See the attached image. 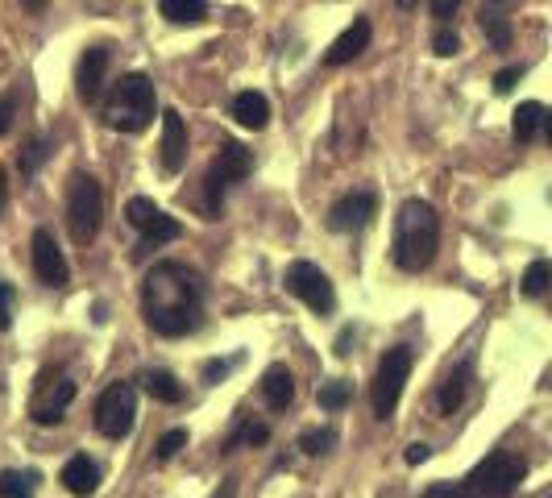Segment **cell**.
<instances>
[{
	"instance_id": "1",
	"label": "cell",
	"mask_w": 552,
	"mask_h": 498,
	"mask_svg": "<svg viewBox=\"0 0 552 498\" xmlns=\"http://www.w3.org/2000/svg\"><path fill=\"white\" fill-rule=\"evenodd\" d=\"M142 316L158 337H187L200 324V274L187 262H158L142 279Z\"/></svg>"
},
{
	"instance_id": "2",
	"label": "cell",
	"mask_w": 552,
	"mask_h": 498,
	"mask_svg": "<svg viewBox=\"0 0 552 498\" xmlns=\"http://www.w3.org/2000/svg\"><path fill=\"white\" fill-rule=\"evenodd\" d=\"M440 245V216L428 200H403L395 216V237H391V258L399 270L420 274L432 266Z\"/></svg>"
},
{
	"instance_id": "3",
	"label": "cell",
	"mask_w": 552,
	"mask_h": 498,
	"mask_svg": "<svg viewBox=\"0 0 552 498\" xmlns=\"http://www.w3.org/2000/svg\"><path fill=\"white\" fill-rule=\"evenodd\" d=\"M154 117H158V96L150 75L125 71L104 96V125L117 133H146Z\"/></svg>"
},
{
	"instance_id": "4",
	"label": "cell",
	"mask_w": 552,
	"mask_h": 498,
	"mask_svg": "<svg viewBox=\"0 0 552 498\" xmlns=\"http://www.w3.org/2000/svg\"><path fill=\"white\" fill-rule=\"evenodd\" d=\"M523 478H528V461L507 449H494L490 457H482L474 465V474L465 478V486H469V498H511Z\"/></svg>"
},
{
	"instance_id": "5",
	"label": "cell",
	"mask_w": 552,
	"mask_h": 498,
	"mask_svg": "<svg viewBox=\"0 0 552 498\" xmlns=\"http://www.w3.org/2000/svg\"><path fill=\"white\" fill-rule=\"evenodd\" d=\"M411 366H416V353L407 345H395L382 353V362L374 370V382H370V407H374V420H391L399 399H403V386L411 378Z\"/></svg>"
},
{
	"instance_id": "6",
	"label": "cell",
	"mask_w": 552,
	"mask_h": 498,
	"mask_svg": "<svg viewBox=\"0 0 552 498\" xmlns=\"http://www.w3.org/2000/svg\"><path fill=\"white\" fill-rule=\"evenodd\" d=\"M250 171H254V154H250V146H241V142H225V146H220V154L212 158L208 175H204V212H208V220L220 216L225 191H229L233 183H241Z\"/></svg>"
},
{
	"instance_id": "7",
	"label": "cell",
	"mask_w": 552,
	"mask_h": 498,
	"mask_svg": "<svg viewBox=\"0 0 552 498\" xmlns=\"http://www.w3.org/2000/svg\"><path fill=\"white\" fill-rule=\"evenodd\" d=\"M100 220H104V191L92 175L79 171L67 187V229L75 245H92L100 233Z\"/></svg>"
},
{
	"instance_id": "8",
	"label": "cell",
	"mask_w": 552,
	"mask_h": 498,
	"mask_svg": "<svg viewBox=\"0 0 552 498\" xmlns=\"http://www.w3.org/2000/svg\"><path fill=\"white\" fill-rule=\"evenodd\" d=\"M125 225L142 233V241H137V249H133V258H146L150 249L167 245V241H179V233H183L179 220L167 216V212H162L154 200H146V196L125 200Z\"/></svg>"
},
{
	"instance_id": "9",
	"label": "cell",
	"mask_w": 552,
	"mask_h": 498,
	"mask_svg": "<svg viewBox=\"0 0 552 498\" xmlns=\"http://www.w3.org/2000/svg\"><path fill=\"white\" fill-rule=\"evenodd\" d=\"M133 420H137V386L108 382L96 399V432L104 440H121L133 432Z\"/></svg>"
},
{
	"instance_id": "10",
	"label": "cell",
	"mask_w": 552,
	"mask_h": 498,
	"mask_svg": "<svg viewBox=\"0 0 552 498\" xmlns=\"http://www.w3.org/2000/svg\"><path fill=\"white\" fill-rule=\"evenodd\" d=\"M75 399V382L63 370H42L34 382V395H30V420L42 428H54L63 420V411Z\"/></svg>"
},
{
	"instance_id": "11",
	"label": "cell",
	"mask_w": 552,
	"mask_h": 498,
	"mask_svg": "<svg viewBox=\"0 0 552 498\" xmlns=\"http://www.w3.org/2000/svg\"><path fill=\"white\" fill-rule=\"evenodd\" d=\"M283 283H287V291H291L299 303H308L316 316H328V312L337 308L333 283L324 279V270H320L316 262H291L287 274H283Z\"/></svg>"
},
{
	"instance_id": "12",
	"label": "cell",
	"mask_w": 552,
	"mask_h": 498,
	"mask_svg": "<svg viewBox=\"0 0 552 498\" xmlns=\"http://www.w3.org/2000/svg\"><path fill=\"white\" fill-rule=\"evenodd\" d=\"M374 212H378V196H374V191H349V196H341L333 208H328L324 225L333 229V233H362L374 220Z\"/></svg>"
},
{
	"instance_id": "13",
	"label": "cell",
	"mask_w": 552,
	"mask_h": 498,
	"mask_svg": "<svg viewBox=\"0 0 552 498\" xmlns=\"http://www.w3.org/2000/svg\"><path fill=\"white\" fill-rule=\"evenodd\" d=\"M108 59H113V50H108V46H88L84 54H79V67H75V96H79V104L92 108L104 96Z\"/></svg>"
},
{
	"instance_id": "14",
	"label": "cell",
	"mask_w": 552,
	"mask_h": 498,
	"mask_svg": "<svg viewBox=\"0 0 552 498\" xmlns=\"http://www.w3.org/2000/svg\"><path fill=\"white\" fill-rule=\"evenodd\" d=\"M187 162V125L175 108H162V137H158V171L179 175Z\"/></svg>"
},
{
	"instance_id": "15",
	"label": "cell",
	"mask_w": 552,
	"mask_h": 498,
	"mask_svg": "<svg viewBox=\"0 0 552 498\" xmlns=\"http://www.w3.org/2000/svg\"><path fill=\"white\" fill-rule=\"evenodd\" d=\"M34 274H38L46 287H67V279H71V266L63 258L59 241L50 237V229H38L34 233Z\"/></svg>"
},
{
	"instance_id": "16",
	"label": "cell",
	"mask_w": 552,
	"mask_h": 498,
	"mask_svg": "<svg viewBox=\"0 0 552 498\" xmlns=\"http://www.w3.org/2000/svg\"><path fill=\"white\" fill-rule=\"evenodd\" d=\"M370 38H374V25H370V17H353L345 30L337 34V42L328 46V54H324V67H345V63H353L357 54H362L366 46H370Z\"/></svg>"
},
{
	"instance_id": "17",
	"label": "cell",
	"mask_w": 552,
	"mask_h": 498,
	"mask_svg": "<svg viewBox=\"0 0 552 498\" xmlns=\"http://www.w3.org/2000/svg\"><path fill=\"white\" fill-rule=\"evenodd\" d=\"M469 382H474V362H457V366L445 374V382L436 386V407H440V415H453V411L465 403Z\"/></svg>"
},
{
	"instance_id": "18",
	"label": "cell",
	"mask_w": 552,
	"mask_h": 498,
	"mask_svg": "<svg viewBox=\"0 0 552 498\" xmlns=\"http://www.w3.org/2000/svg\"><path fill=\"white\" fill-rule=\"evenodd\" d=\"M63 486L75 494V498H92L100 490V465L88 457V453H75L67 465H63Z\"/></svg>"
},
{
	"instance_id": "19",
	"label": "cell",
	"mask_w": 552,
	"mask_h": 498,
	"mask_svg": "<svg viewBox=\"0 0 552 498\" xmlns=\"http://www.w3.org/2000/svg\"><path fill=\"white\" fill-rule=\"evenodd\" d=\"M229 113L241 129H266L270 125V100L262 92H237Z\"/></svg>"
},
{
	"instance_id": "20",
	"label": "cell",
	"mask_w": 552,
	"mask_h": 498,
	"mask_svg": "<svg viewBox=\"0 0 552 498\" xmlns=\"http://www.w3.org/2000/svg\"><path fill=\"white\" fill-rule=\"evenodd\" d=\"M291 399H295V378H291V370L287 366H270L266 378H262V403L270 411H287Z\"/></svg>"
},
{
	"instance_id": "21",
	"label": "cell",
	"mask_w": 552,
	"mask_h": 498,
	"mask_svg": "<svg viewBox=\"0 0 552 498\" xmlns=\"http://www.w3.org/2000/svg\"><path fill=\"white\" fill-rule=\"evenodd\" d=\"M482 30H486V38H490L494 50H507V46H511L507 0H486V5H482Z\"/></svg>"
},
{
	"instance_id": "22",
	"label": "cell",
	"mask_w": 552,
	"mask_h": 498,
	"mask_svg": "<svg viewBox=\"0 0 552 498\" xmlns=\"http://www.w3.org/2000/svg\"><path fill=\"white\" fill-rule=\"evenodd\" d=\"M544 117H548V113H544V108H540L536 100H523V104L515 108V117H511V133H515V142H519V146H528L532 137L544 129Z\"/></svg>"
},
{
	"instance_id": "23",
	"label": "cell",
	"mask_w": 552,
	"mask_h": 498,
	"mask_svg": "<svg viewBox=\"0 0 552 498\" xmlns=\"http://www.w3.org/2000/svg\"><path fill=\"white\" fill-rule=\"evenodd\" d=\"M158 13L171 25H200L208 17V0H158Z\"/></svg>"
},
{
	"instance_id": "24",
	"label": "cell",
	"mask_w": 552,
	"mask_h": 498,
	"mask_svg": "<svg viewBox=\"0 0 552 498\" xmlns=\"http://www.w3.org/2000/svg\"><path fill=\"white\" fill-rule=\"evenodd\" d=\"M142 391H146L150 399H158V403H179V399H183L179 378L167 374V370H146V374H142Z\"/></svg>"
},
{
	"instance_id": "25",
	"label": "cell",
	"mask_w": 552,
	"mask_h": 498,
	"mask_svg": "<svg viewBox=\"0 0 552 498\" xmlns=\"http://www.w3.org/2000/svg\"><path fill=\"white\" fill-rule=\"evenodd\" d=\"M38 490V474L30 469V474H21V469H5L0 474V498H34Z\"/></svg>"
},
{
	"instance_id": "26",
	"label": "cell",
	"mask_w": 552,
	"mask_h": 498,
	"mask_svg": "<svg viewBox=\"0 0 552 498\" xmlns=\"http://www.w3.org/2000/svg\"><path fill=\"white\" fill-rule=\"evenodd\" d=\"M548 287H552V262H532L528 270H523V279H519L523 299H540Z\"/></svg>"
},
{
	"instance_id": "27",
	"label": "cell",
	"mask_w": 552,
	"mask_h": 498,
	"mask_svg": "<svg viewBox=\"0 0 552 498\" xmlns=\"http://www.w3.org/2000/svg\"><path fill=\"white\" fill-rule=\"evenodd\" d=\"M349 399H353V386L349 382H328V386H320L316 391V403H320V411H341V407H349Z\"/></svg>"
},
{
	"instance_id": "28",
	"label": "cell",
	"mask_w": 552,
	"mask_h": 498,
	"mask_svg": "<svg viewBox=\"0 0 552 498\" xmlns=\"http://www.w3.org/2000/svg\"><path fill=\"white\" fill-rule=\"evenodd\" d=\"M46 158H50V137H30V142L21 146V171L25 175H38Z\"/></svg>"
},
{
	"instance_id": "29",
	"label": "cell",
	"mask_w": 552,
	"mask_h": 498,
	"mask_svg": "<svg viewBox=\"0 0 552 498\" xmlns=\"http://www.w3.org/2000/svg\"><path fill=\"white\" fill-rule=\"evenodd\" d=\"M333 445H337V432L333 428H312V432H303V440H299V449L308 453V457H324Z\"/></svg>"
},
{
	"instance_id": "30",
	"label": "cell",
	"mask_w": 552,
	"mask_h": 498,
	"mask_svg": "<svg viewBox=\"0 0 552 498\" xmlns=\"http://www.w3.org/2000/svg\"><path fill=\"white\" fill-rule=\"evenodd\" d=\"M183 445H187V432H183V428H171L167 436H158V445H154V461H171Z\"/></svg>"
},
{
	"instance_id": "31",
	"label": "cell",
	"mask_w": 552,
	"mask_h": 498,
	"mask_svg": "<svg viewBox=\"0 0 552 498\" xmlns=\"http://www.w3.org/2000/svg\"><path fill=\"white\" fill-rule=\"evenodd\" d=\"M13 312H17V295H13V283L0 279V332L13 328Z\"/></svg>"
},
{
	"instance_id": "32",
	"label": "cell",
	"mask_w": 552,
	"mask_h": 498,
	"mask_svg": "<svg viewBox=\"0 0 552 498\" xmlns=\"http://www.w3.org/2000/svg\"><path fill=\"white\" fill-rule=\"evenodd\" d=\"M432 50L440 54V59H453V54L461 50V38L449 30V25H440V30H436V38H432Z\"/></svg>"
},
{
	"instance_id": "33",
	"label": "cell",
	"mask_w": 552,
	"mask_h": 498,
	"mask_svg": "<svg viewBox=\"0 0 552 498\" xmlns=\"http://www.w3.org/2000/svg\"><path fill=\"white\" fill-rule=\"evenodd\" d=\"M420 498H469V486L465 482H432Z\"/></svg>"
},
{
	"instance_id": "34",
	"label": "cell",
	"mask_w": 552,
	"mask_h": 498,
	"mask_svg": "<svg viewBox=\"0 0 552 498\" xmlns=\"http://www.w3.org/2000/svg\"><path fill=\"white\" fill-rule=\"evenodd\" d=\"M237 440H245V445H254V449H262V445H266V440H270V428H266V424H245ZM237 440H229V445H237ZM229 445H225V449H229Z\"/></svg>"
},
{
	"instance_id": "35",
	"label": "cell",
	"mask_w": 552,
	"mask_h": 498,
	"mask_svg": "<svg viewBox=\"0 0 552 498\" xmlns=\"http://www.w3.org/2000/svg\"><path fill=\"white\" fill-rule=\"evenodd\" d=\"M523 79V67H507V71H499L494 75V96H507V92H515V83Z\"/></svg>"
},
{
	"instance_id": "36",
	"label": "cell",
	"mask_w": 552,
	"mask_h": 498,
	"mask_svg": "<svg viewBox=\"0 0 552 498\" xmlns=\"http://www.w3.org/2000/svg\"><path fill=\"white\" fill-rule=\"evenodd\" d=\"M457 9H461V0H432V17H436L440 25H449V21L457 17Z\"/></svg>"
},
{
	"instance_id": "37",
	"label": "cell",
	"mask_w": 552,
	"mask_h": 498,
	"mask_svg": "<svg viewBox=\"0 0 552 498\" xmlns=\"http://www.w3.org/2000/svg\"><path fill=\"white\" fill-rule=\"evenodd\" d=\"M432 457V445H411L407 449V465H424Z\"/></svg>"
},
{
	"instance_id": "38",
	"label": "cell",
	"mask_w": 552,
	"mask_h": 498,
	"mask_svg": "<svg viewBox=\"0 0 552 498\" xmlns=\"http://www.w3.org/2000/svg\"><path fill=\"white\" fill-rule=\"evenodd\" d=\"M9 125H13V100L5 96V100H0V137L9 133Z\"/></svg>"
},
{
	"instance_id": "39",
	"label": "cell",
	"mask_w": 552,
	"mask_h": 498,
	"mask_svg": "<svg viewBox=\"0 0 552 498\" xmlns=\"http://www.w3.org/2000/svg\"><path fill=\"white\" fill-rule=\"evenodd\" d=\"M233 494H237V482L229 478V482H220V490H216L212 498H233Z\"/></svg>"
},
{
	"instance_id": "40",
	"label": "cell",
	"mask_w": 552,
	"mask_h": 498,
	"mask_svg": "<svg viewBox=\"0 0 552 498\" xmlns=\"http://www.w3.org/2000/svg\"><path fill=\"white\" fill-rule=\"evenodd\" d=\"M225 370H229V362H212V366H208V382H216V378L225 374Z\"/></svg>"
},
{
	"instance_id": "41",
	"label": "cell",
	"mask_w": 552,
	"mask_h": 498,
	"mask_svg": "<svg viewBox=\"0 0 552 498\" xmlns=\"http://www.w3.org/2000/svg\"><path fill=\"white\" fill-rule=\"evenodd\" d=\"M21 5H25V9H34V13H42V9H46V0H21Z\"/></svg>"
},
{
	"instance_id": "42",
	"label": "cell",
	"mask_w": 552,
	"mask_h": 498,
	"mask_svg": "<svg viewBox=\"0 0 552 498\" xmlns=\"http://www.w3.org/2000/svg\"><path fill=\"white\" fill-rule=\"evenodd\" d=\"M544 137H548V146H552V108H548V117H544Z\"/></svg>"
},
{
	"instance_id": "43",
	"label": "cell",
	"mask_w": 552,
	"mask_h": 498,
	"mask_svg": "<svg viewBox=\"0 0 552 498\" xmlns=\"http://www.w3.org/2000/svg\"><path fill=\"white\" fill-rule=\"evenodd\" d=\"M420 5V0H399V9H416Z\"/></svg>"
},
{
	"instance_id": "44",
	"label": "cell",
	"mask_w": 552,
	"mask_h": 498,
	"mask_svg": "<svg viewBox=\"0 0 552 498\" xmlns=\"http://www.w3.org/2000/svg\"><path fill=\"white\" fill-rule=\"evenodd\" d=\"M0 183H5V171H0Z\"/></svg>"
}]
</instances>
